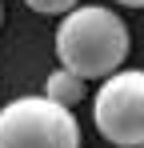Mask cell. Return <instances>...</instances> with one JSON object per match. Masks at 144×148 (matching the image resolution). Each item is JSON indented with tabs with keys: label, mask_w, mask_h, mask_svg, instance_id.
Returning a JSON list of instances; mask_svg holds the SVG:
<instances>
[{
	"label": "cell",
	"mask_w": 144,
	"mask_h": 148,
	"mask_svg": "<svg viewBox=\"0 0 144 148\" xmlns=\"http://www.w3.org/2000/svg\"><path fill=\"white\" fill-rule=\"evenodd\" d=\"M32 12H40V16H68L80 8V0H24Z\"/></svg>",
	"instance_id": "5"
},
{
	"label": "cell",
	"mask_w": 144,
	"mask_h": 148,
	"mask_svg": "<svg viewBox=\"0 0 144 148\" xmlns=\"http://www.w3.org/2000/svg\"><path fill=\"white\" fill-rule=\"evenodd\" d=\"M0 148H80V124L48 96H16L0 108Z\"/></svg>",
	"instance_id": "2"
},
{
	"label": "cell",
	"mask_w": 144,
	"mask_h": 148,
	"mask_svg": "<svg viewBox=\"0 0 144 148\" xmlns=\"http://www.w3.org/2000/svg\"><path fill=\"white\" fill-rule=\"evenodd\" d=\"M128 24L104 4H80L56 28V60L80 80H108L128 60Z\"/></svg>",
	"instance_id": "1"
},
{
	"label": "cell",
	"mask_w": 144,
	"mask_h": 148,
	"mask_svg": "<svg viewBox=\"0 0 144 148\" xmlns=\"http://www.w3.org/2000/svg\"><path fill=\"white\" fill-rule=\"evenodd\" d=\"M116 4H124V8H144V0H116Z\"/></svg>",
	"instance_id": "6"
},
{
	"label": "cell",
	"mask_w": 144,
	"mask_h": 148,
	"mask_svg": "<svg viewBox=\"0 0 144 148\" xmlns=\"http://www.w3.org/2000/svg\"><path fill=\"white\" fill-rule=\"evenodd\" d=\"M0 24H4V4H0Z\"/></svg>",
	"instance_id": "7"
},
{
	"label": "cell",
	"mask_w": 144,
	"mask_h": 148,
	"mask_svg": "<svg viewBox=\"0 0 144 148\" xmlns=\"http://www.w3.org/2000/svg\"><path fill=\"white\" fill-rule=\"evenodd\" d=\"M92 120L108 144L144 148V68H120L108 80H100Z\"/></svg>",
	"instance_id": "3"
},
{
	"label": "cell",
	"mask_w": 144,
	"mask_h": 148,
	"mask_svg": "<svg viewBox=\"0 0 144 148\" xmlns=\"http://www.w3.org/2000/svg\"><path fill=\"white\" fill-rule=\"evenodd\" d=\"M44 96L52 100V104H60V108L72 112V108L84 100V80L64 72V68H56V72H48V80H44Z\"/></svg>",
	"instance_id": "4"
}]
</instances>
